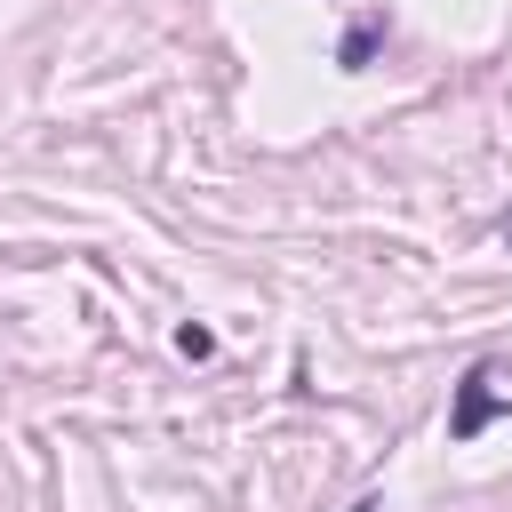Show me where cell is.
<instances>
[{
    "instance_id": "1",
    "label": "cell",
    "mask_w": 512,
    "mask_h": 512,
    "mask_svg": "<svg viewBox=\"0 0 512 512\" xmlns=\"http://www.w3.org/2000/svg\"><path fill=\"white\" fill-rule=\"evenodd\" d=\"M488 416H496V368L480 360V368L464 376V392H456V416H448V432H456V440H472Z\"/></svg>"
},
{
    "instance_id": "2",
    "label": "cell",
    "mask_w": 512,
    "mask_h": 512,
    "mask_svg": "<svg viewBox=\"0 0 512 512\" xmlns=\"http://www.w3.org/2000/svg\"><path fill=\"white\" fill-rule=\"evenodd\" d=\"M368 48H376V24H352L344 48H336V64H368Z\"/></svg>"
}]
</instances>
